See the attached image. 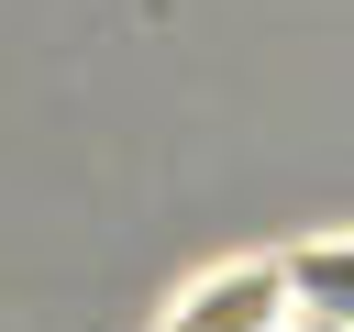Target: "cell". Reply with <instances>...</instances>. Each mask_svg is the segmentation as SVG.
I'll use <instances>...</instances> for the list:
<instances>
[{
    "mask_svg": "<svg viewBox=\"0 0 354 332\" xmlns=\"http://www.w3.org/2000/svg\"><path fill=\"white\" fill-rule=\"evenodd\" d=\"M288 310H299L288 266H221L199 299H177V321H166V332H277Z\"/></svg>",
    "mask_w": 354,
    "mask_h": 332,
    "instance_id": "obj_1",
    "label": "cell"
},
{
    "mask_svg": "<svg viewBox=\"0 0 354 332\" xmlns=\"http://www.w3.org/2000/svg\"><path fill=\"white\" fill-rule=\"evenodd\" d=\"M277 266H288V288H299L310 321H354V243H299Z\"/></svg>",
    "mask_w": 354,
    "mask_h": 332,
    "instance_id": "obj_2",
    "label": "cell"
}]
</instances>
